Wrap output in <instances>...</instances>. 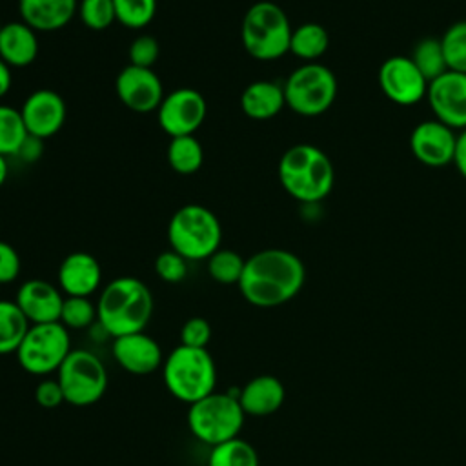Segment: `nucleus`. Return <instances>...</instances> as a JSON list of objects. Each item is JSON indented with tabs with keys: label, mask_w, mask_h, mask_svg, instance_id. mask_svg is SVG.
Returning a JSON list of instances; mask_svg holds the SVG:
<instances>
[{
	"label": "nucleus",
	"mask_w": 466,
	"mask_h": 466,
	"mask_svg": "<svg viewBox=\"0 0 466 466\" xmlns=\"http://www.w3.org/2000/svg\"><path fill=\"white\" fill-rule=\"evenodd\" d=\"M304 280L306 268L295 253L269 248L246 258L238 289L251 306L275 308L291 300Z\"/></svg>",
	"instance_id": "nucleus-1"
},
{
	"label": "nucleus",
	"mask_w": 466,
	"mask_h": 466,
	"mask_svg": "<svg viewBox=\"0 0 466 466\" xmlns=\"http://www.w3.org/2000/svg\"><path fill=\"white\" fill-rule=\"evenodd\" d=\"M153 295L135 277L113 279L96 302V322L113 339L144 331L153 315Z\"/></svg>",
	"instance_id": "nucleus-2"
},
{
	"label": "nucleus",
	"mask_w": 466,
	"mask_h": 466,
	"mask_svg": "<svg viewBox=\"0 0 466 466\" xmlns=\"http://www.w3.org/2000/svg\"><path fill=\"white\" fill-rule=\"evenodd\" d=\"M279 180L295 200L315 204L333 189L335 169L322 149L311 144H297L280 157Z\"/></svg>",
	"instance_id": "nucleus-3"
},
{
	"label": "nucleus",
	"mask_w": 466,
	"mask_h": 466,
	"mask_svg": "<svg viewBox=\"0 0 466 466\" xmlns=\"http://www.w3.org/2000/svg\"><path fill=\"white\" fill-rule=\"evenodd\" d=\"M162 377L167 391L175 399L193 404L215 391L217 366L206 348L180 344L164 360Z\"/></svg>",
	"instance_id": "nucleus-4"
},
{
	"label": "nucleus",
	"mask_w": 466,
	"mask_h": 466,
	"mask_svg": "<svg viewBox=\"0 0 466 466\" xmlns=\"http://www.w3.org/2000/svg\"><path fill=\"white\" fill-rule=\"evenodd\" d=\"M291 31L284 9L262 0L246 11L240 25V40L249 56L268 62L289 53Z\"/></svg>",
	"instance_id": "nucleus-5"
},
{
	"label": "nucleus",
	"mask_w": 466,
	"mask_h": 466,
	"mask_svg": "<svg viewBox=\"0 0 466 466\" xmlns=\"http://www.w3.org/2000/svg\"><path fill=\"white\" fill-rule=\"evenodd\" d=\"M167 238L171 249L186 260H208L220 246L222 229L211 209L200 204H186L173 213L167 224Z\"/></svg>",
	"instance_id": "nucleus-6"
},
{
	"label": "nucleus",
	"mask_w": 466,
	"mask_h": 466,
	"mask_svg": "<svg viewBox=\"0 0 466 466\" xmlns=\"http://www.w3.org/2000/svg\"><path fill=\"white\" fill-rule=\"evenodd\" d=\"M244 410L231 393H209L189 404L187 428L200 442L211 448L238 437L244 426Z\"/></svg>",
	"instance_id": "nucleus-7"
},
{
	"label": "nucleus",
	"mask_w": 466,
	"mask_h": 466,
	"mask_svg": "<svg viewBox=\"0 0 466 466\" xmlns=\"http://www.w3.org/2000/svg\"><path fill=\"white\" fill-rule=\"evenodd\" d=\"M282 87L286 106L302 116L326 113L337 98V76L329 67L317 62L297 67Z\"/></svg>",
	"instance_id": "nucleus-8"
},
{
	"label": "nucleus",
	"mask_w": 466,
	"mask_h": 466,
	"mask_svg": "<svg viewBox=\"0 0 466 466\" xmlns=\"http://www.w3.org/2000/svg\"><path fill=\"white\" fill-rule=\"evenodd\" d=\"M64 400L71 406H91L107 390V373L102 360L87 350H71L56 371Z\"/></svg>",
	"instance_id": "nucleus-9"
},
{
	"label": "nucleus",
	"mask_w": 466,
	"mask_h": 466,
	"mask_svg": "<svg viewBox=\"0 0 466 466\" xmlns=\"http://www.w3.org/2000/svg\"><path fill=\"white\" fill-rule=\"evenodd\" d=\"M69 351L71 339L67 328L62 322H44L29 326L15 355L27 373L49 375L58 371Z\"/></svg>",
	"instance_id": "nucleus-10"
},
{
	"label": "nucleus",
	"mask_w": 466,
	"mask_h": 466,
	"mask_svg": "<svg viewBox=\"0 0 466 466\" xmlns=\"http://www.w3.org/2000/svg\"><path fill=\"white\" fill-rule=\"evenodd\" d=\"M206 111V100L197 89L180 87L162 98L157 109V120L171 138L184 137L193 135L202 126Z\"/></svg>",
	"instance_id": "nucleus-11"
},
{
	"label": "nucleus",
	"mask_w": 466,
	"mask_h": 466,
	"mask_svg": "<svg viewBox=\"0 0 466 466\" xmlns=\"http://www.w3.org/2000/svg\"><path fill=\"white\" fill-rule=\"evenodd\" d=\"M379 86L388 100L399 106H413L426 96L428 80L410 56L395 55L379 67Z\"/></svg>",
	"instance_id": "nucleus-12"
},
{
	"label": "nucleus",
	"mask_w": 466,
	"mask_h": 466,
	"mask_svg": "<svg viewBox=\"0 0 466 466\" xmlns=\"http://www.w3.org/2000/svg\"><path fill=\"white\" fill-rule=\"evenodd\" d=\"M426 98L435 120L453 131L466 129V73L448 69L428 84Z\"/></svg>",
	"instance_id": "nucleus-13"
},
{
	"label": "nucleus",
	"mask_w": 466,
	"mask_h": 466,
	"mask_svg": "<svg viewBox=\"0 0 466 466\" xmlns=\"http://www.w3.org/2000/svg\"><path fill=\"white\" fill-rule=\"evenodd\" d=\"M118 100L135 113L157 111L162 98L164 87L158 75L149 67L126 66L115 82Z\"/></svg>",
	"instance_id": "nucleus-14"
},
{
	"label": "nucleus",
	"mask_w": 466,
	"mask_h": 466,
	"mask_svg": "<svg viewBox=\"0 0 466 466\" xmlns=\"http://www.w3.org/2000/svg\"><path fill=\"white\" fill-rule=\"evenodd\" d=\"M455 144V131L435 118L419 122L410 135V147L413 157L430 167H444L453 164Z\"/></svg>",
	"instance_id": "nucleus-15"
},
{
	"label": "nucleus",
	"mask_w": 466,
	"mask_h": 466,
	"mask_svg": "<svg viewBox=\"0 0 466 466\" xmlns=\"http://www.w3.org/2000/svg\"><path fill=\"white\" fill-rule=\"evenodd\" d=\"M20 113L27 135L36 140H44L62 129L67 111L64 98L56 91L36 89L25 98Z\"/></svg>",
	"instance_id": "nucleus-16"
},
{
	"label": "nucleus",
	"mask_w": 466,
	"mask_h": 466,
	"mask_svg": "<svg viewBox=\"0 0 466 466\" xmlns=\"http://www.w3.org/2000/svg\"><path fill=\"white\" fill-rule=\"evenodd\" d=\"M111 351L116 364L131 375H149L164 364L158 342L144 331L116 337Z\"/></svg>",
	"instance_id": "nucleus-17"
},
{
	"label": "nucleus",
	"mask_w": 466,
	"mask_h": 466,
	"mask_svg": "<svg viewBox=\"0 0 466 466\" xmlns=\"http://www.w3.org/2000/svg\"><path fill=\"white\" fill-rule=\"evenodd\" d=\"M15 302L31 324L58 322L64 295L51 282L42 279H31L18 288Z\"/></svg>",
	"instance_id": "nucleus-18"
},
{
	"label": "nucleus",
	"mask_w": 466,
	"mask_h": 466,
	"mask_svg": "<svg viewBox=\"0 0 466 466\" xmlns=\"http://www.w3.org/2000/svg\"><path fill=\"white\" fill-rule=\"evenodd\" d=\"M102 280V269L98 260L86 253H69L58 268V286L66 297H89L93 295Z\"/></svg>",
	"instance_id": "nucleus-19"
},
{
	"label": "nucleus",
	"mask_w": 466,
	"mask_h": 466,
	"mask_svg": "<svg viewBox=\"0 0 466 466\" xmlns=\"http://www.w3.org/2000/svg\"><path fill=\"white\" fill-rule=\"evenodd\" d=\"M22 22L35 31H56L71 22L78 11L76 0H18Z\"/></svg>",
	"instance_id": "nucleus-20"
},
{
	"label": "nucleus",
	"mask_w": 466,
	"mask_h": 466,
	"mask_svg": "<svg viewBox=\"0 0 466 466\" xmlns=\"http://www.w3.org/2000/svg\"><path fill=\"white\" fill-rule=\"evenodd\" d=\"M286 397L284 384L273 375L253 377L242 390H238V402L246 415L266 417L275 413Z\"/></svg>",
	"instance_id": "nucleus-21"
},
{
	"label": "nucleus",
	"mask_w": 466,
	"mask_h": 466,
	"mask_svg": "<svg viewBox=\"0 0 466 466\" xmlns=\"http://www.w3.org/2000/svg\"><path fill=\"white\" fill-rule=\"evenodd\" d=\"M38 55V38L25 22H9L0 29V58L9 67H25Z\"/></svg>",
	"instance_id": "nucleus-22"
},
{
	"label": "nucleus",
	"mask_w": 466,
	"mask_h": 466,
	"mask_svg": "<svg viewBox=\"0 0 466 466\" xmlns=\"http://www.w3.org/2000/svg\"><path fill=\"white\" fill-rule=\"evenodd\" d=\"M284 106V87L277 82L255 80L240 95V107L253 120L273 118Z\"/></svg>",
	"instance_id": "nucleus-23"
},
{
	"label": "nucleus",
	"mask_w": 466,
	"mask_h": 466,
	"mask_svg": "<svg viewBox=\"0 0 466 466\" xmlns=\"http://www.w3.org/2000/svg\"><path fill=\"white\" fill-rule=\"evenodd\" d=\"M329 46L328 31L317 22H304L291 31L289 53L306 62L320 58Z\"/></svg>",
	"instance_id": "nucleus-24"
},
{
	"label": "nucleus",
	"mask_w": 466,
	"mask_h": 466,
	"mask_svg": "<svg viewBox=\"0 0 466 466\" xmlns=\"http://www.w3.org/2000/svg\"><path fill=\"white\" fill-rule=\"evenodd\" d=\"M31 322L15 300H0V355L16 353Z\"/></svg>",
	"instance_id": "nucleus-25"
},
{
	"label": "nucleus",
	"mask_w": 466,
	"mask_h": 466,
	"mask_svg": "<svg viewBox=\"0 0 466 466\" xmlns=\"http://www.w3.org/2000/svg\"><path fill=\"white\" fill-rule=\"evenodd\" d=\"M167 162L173 171L180 175H193L204 162L200 142L193 135L173 137L167 144Z\"/></svg>",
	"instance_id": "nucleus-26"
},
{
	"label": "nucleus",
	"mask_w": 466,
	"mask_h": 466,
	"mask_svg": "<svg viewBox=\"0 0 466 466\" xmlns=\"http://www.w3.org/2000/svg\"><path fill=\"white\" fill-rule=\"evenodd\" d=\"M27 138L29 135L20 109L0 104V155L5 158L18 155Z\"/></svg>",
	"instance_id": "nucleus-27"
},
{
	"label": "nucleus",
	"mask_w": 466,
	"mask_h": 466,
	"mask_svg": "<svg viewBox=\"0 0 466 466\" xmlns=\"http://www.w3.org/2000/svg\"><path fill=\"white\" fill-rule=\"evenodd\" d=\"M208 466H258V455L248 441L235 437L211 448Z\"/></svg>",
	"instance_id": "nucleus-28"
},
{
	"label": "nucleus",
	"mask_w": 466,
	"mask_h": 466,
	"mask_svg": "<svg viewBox=\"0 0 466 466\" xmlns=\"http://www.w3.org/2000/svg\"><path fill=\"white\" fill-rule=\"evenodd\" d=\"M410 58L413 60L417 69L422 73V76L428 80V84L448 71L441 38H422L413 47V53Z\"/></svg>",
	"instance_id": "nucleus-29"
},
{
	"label": "nucleus",
	"mask_w": 466,
	"mask_h": 466,
	"mask_svg": "<svg viewBox=\"0 0 466 466\" xmlns=\"http://www.w3.org/2000/svg\"><path fill=\"white\" fill-rule=\"evenodd\" d=\"M246 258L233 249H217L208 258V273L218 284H238Z\"/></svg>",
	"instance_id": "nucleus-30"
},
{
	"label": "nucleus",
	"mask_w": 466,
	"mask_h": 466,
	"mask_svg": "<svg viewBox=\"0 0 466 466\" xmlns=\"http://www.w3.org/2000/svg\"><path fill=\"white\" fill-rule=\"evenodd\" d=\"M116 22L129 29L149 25L157 13V0H113Z\"/></svg>",
	"instance_id": "nucleus-31"
},
{
	"label": "nucleus",
	"mask_w": 466,
	"mask_h": 466,
	"mask_svg": "<svg viewBox=\"0 0 466 466\" xmlns=\"http://www.w3.org/2000/svg\"><path fill=\"white\" fill-rule=\"evenodd\" d=\"M441 46L448 69L466 73V20L451 24L441 36Z\"/></svg>",
	"instance_id": "nucleus-32"
},
{
	"label": "nucleus",
	"mask_w": 466,
	"mask_h": 466,
	"mask_svg": "<svg viewBox=\"0 0 466 466\" xmlns=\"http://www.w3.org/2000/svg\"><path fill=\"white\" fill-rule=\"evenodd\" d=\"M96 320V304L89 297H64L60 320L66 328L84 329Z\"/></svg>",
	"instance_id": "nucleus-33"
},
{
	"label": "nucleus",
	"mask_w": 466,
	"mask_h": 466,
	"mask_svg": "<svg viewBox=\"0 0 466 466\" xmlns=\"http://www.w3.org/2000/svg\"><path fill=\"white\" fill-rule=\"evenodd\" d=\"M78 13L82 24L93 31H104L116 22L113 0H80Z\"/></svg>",
	"instance_id": "nucleus-34"
},
{
	"label": "nucleus",
	"mask_w": 466,
	"mask_h": 466,
	"mask_svg": "<svg viewBox=\"0 0 466 466\" xmlns=\"http://www.w3.org/2000/svg\"><path fill=\"white\" fill-rule=\"evenodd\" d=\"M155 271L164 282L177 284L187 275V260L173 249L162 251L155 260Z\"/></svg>",
	"instance_id": "nucleus-35"
},
{
	"label": "nucleus",
	"mask_w": 466,
	"mask_h": 466,
	"mask_svg": "<svg viewBox=\"0 0 466 466\" xmlns=\"http://www.w3.org/2000/svg\"><path fill=\"white\" fill-rule=\"evenodd\" d=\"M160 55V46L157 38L151 35L137 36L129 46V64L138 67H149L153 69V64L157 62Z\"/></svg>",
	"instance_id": "nucleus-36"
},
{
	"label": "nucleus",
	"mask_w": 466,
	"mask_h": 466,
	"mask_svg": "<svg viewBox=\"0 0 466 466\" xmlns=\"http://www.w3.org/2000/svg\"><path fill=\"white\" fill-rule=\"evenodd\" d=\"M211 340V324L202 317L187 319L180 328V344L187 348H206Z\"/></svg>",
	"instance_id": "nucleus-37"
},
{
	"label": "nucleus",
	"mask_w": 466,
	"mask_h": 466,
	"mask_svg": "<svg viewBox=\"0 0 466 466\" xmlns=\"http://www.w3.org/2000/svg\"><path fill=\"white\" fill-rule=\"evenodd\" d=\"M35 400L44 410H53V408H58L62 402H66L62 388L56 379L55 380H51V379L40 380L35 388Z\"/></svg>",
	"instance_id": "nucleus-38"
},
{
	"label": "nucleus",
	"mask_w": 466,
	"mask_h": 466,
	"mask_svg": "<svg viewBox=\"0 0 466 466\" xmlns=\"http://www.w3.org/2000/svg\"><path fill=\"white\" fill-rule=\"evenodd\" d=\"M20 266L22 262L16 249L11 244L0 240V284H9L16 280Z\"/></svg>",
	"instance_id": "nucleus-39"
},
{
	"label": "nucleus",
	"mask_w": 466,
	"mask_h": 466,
	"mask_svg": "<svg viewBox=\"0 0 466 466\" xmlns=\"http://www.w3.org/2000/svg\"><path fill=\"white\" fill-rule=\"evenodd\" d=\"M453 164H455L457 171L461 173V177L466 180V129H462V131L457 135Z\"/></svg>",
	"instance_id": "nucleus-40"
},
{
	"label": "nucleus",
	"mask_w": 466,
	"mask_h": 466,
	"mask_svg": "<svg viewBox=\"0 0 466 466\" xmlns=\"http://www.w3.org/2000/svg\"><path fill=\"white\" fill-rule=\"evenodd\" d=\"M11 89V67L0 58V98Z\"/></svg>",
	"instance_id": "nucleus-41"
},
{
	"label": "nucleus",
	"mask_w": 466,
	"mask_h": 466,
	"mask_svg": "<svg viewBox=\"0 0 466 466\" xmlns=\"http://www.w3.org/2000/svg\"><path fill=\"white\" fill-rule=\"evenodd\" d=\"M7 173H9V169H7V160H5V157L0 155V187L4 186V182H5V178H7Z\"/></svg>",
	"instance_id": "nucleus-42"
},
{
	"label": "nucleus",
	"mask_w": 466,
	"mask_h": 466,
	"mask_svg": "<svg viewBox=\"0 0 466 466\" xmlns=\"http://www.w3.org/2000/svg\"><path fill=\"white\" fill-rule=\"evenodd\" d=\"M0 29H2V24H0Z\"/></svg>",
	"instance_id": "nucleus-43"
}]
</instances>
